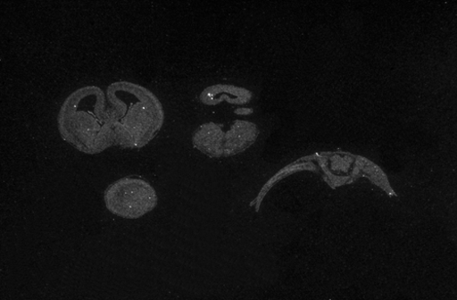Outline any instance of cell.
<instances>
[{"label": "cell", "mask_w": 457, "mask_h": 300, "mask_svg": "<svg viewBox=\"0 0 457 300\" xmlns=\"http://www.w3.org/2000/svg\"><path fill=\"white\" fill-rule=\"evenodd\" d=\"M164 121L163 105L154 93L120 81L105 93L96 86L72 92L59 111L58 130L80 153L96 155L114 146H145L161 132Z\"/></svg>", "instance_id": "6da1fadb"}, {"label": "cell", "mask_w": 457, "mask_h": 300, "mask_svg": "<svg viewBox=\"0 0 457 300\" xmlns=\"http://www.w3.org/2000/svg\"><path fill=\"white\" fill-rule=\"evenodd\" d=\"M107 210L124 219H138L156 209L155 188L137 176L124 177L107 187L104 196Z\"/></svg>", "instance_id": "3957f363"}, {"label": "cell", "mask_w": 457, "mask_h": 300, "mask_svg": "<svg viewBox=\"0 0 457 300\" xmlns=\"http://www.w3.org/2000/svg\"><path fill=\"white\" fill-rule=\"evenodd\" d=\"M259 130L249 121H237L228 130L214 122L203 124L194 134L193 144L210 158H228L238 155L257 139Z\"/></svg>", "instance_id": "7a4b0ae2"}, {"label": "cell", "mask_w": 457, "mask_h": 300, "mask_svg": "<svg viewBox=\"0 0 457 300\" xmlns=\"http://www.w3.org/2000/svg\"><path fill=\"white\" fill-rule=\"evenodd\" d=\"M252 98L250 91L235 86L217 85L203 91L200 100L206 105H216L221 101L236 104H245Z\"/></svg>", "instance_id": "277c9868"}]
</instances>
